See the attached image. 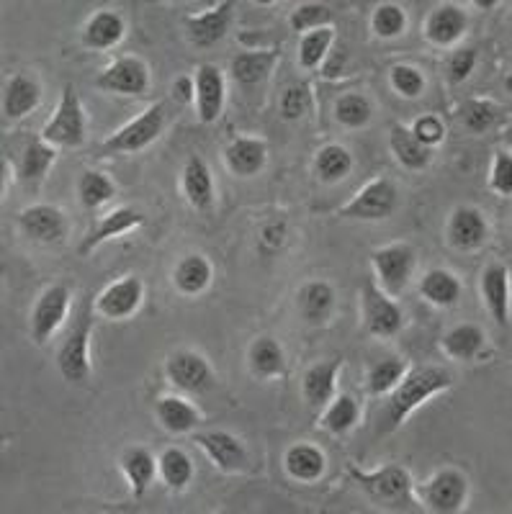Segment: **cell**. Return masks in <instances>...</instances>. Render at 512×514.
Returning <instances> with one entry per match:
<instances>
[{
    "mask_svg": "<svg viewBox=\"0 0 512 514\" xmlns=\"http://www.w3.org/2000/svg\"><path fill=\"white\" fill-rule=\"evenodd\" d=\"M371 26H374L376 36H381V39H394V36L402 34L404 26H407V16H404L402 8L394 6V3H384V6H379L374 11Z\"/></svg>",
    "mask_w": 512,
    "mask_h": 514,
    "instance_id": "7dc6e473",
    "label": "cell"
},
{
    "mask_svg": "<svg viewBox=\"0 0 512 514\" xmlns=\"http://www.w3.org/2000/svg\"><path fill=\"white\" fill-rule=\"evenodd\" d=\"M173 281L178 291L186 296H196L211 283V265L204 255H188L183 257L173 273Z\"/></svg>",
    "mask_w": 512,
    "mask_h": 514,
    "instance_id": "1f68e13d",
    "label": "cell"
},
{
    "mask_svg": "<svg viewBox=\"0 0 512 514\" xmlns=\"http://www.w3.org/2000/svg\"><path fill=\"white\" fill-rule=\"evenodd\" d=\"M312 111V90L309 85L299 83L286 88L284 98H281V116L286 121H299Z\"/></svg>",
    "mask_w": 512,
    "mask_h": 514,
    "instance_id": "c3c4849f",
    "label": "cell"
},
{
    "mask_svg": "<svg viewBox=\"0 0 512 514\" xmlns=\"http://www.w3.org/2000/svg\"><path fill=\"white\" fill-rule=\"evenodd\" d=\"M350 476L366 489V494L376 504H399L407 499L412 489L410 473L399 466H386L376 473H363L358 468H350Z\"/></svg>",
    "mask_w": 512,
    "mask_h": 514,
    "instance_id": "8992f818",
    "label": "cell"
},
{
    "mask_svg": "<svg viewBox=\"0 0 512 514\" xmlns=\"http://www.w3.org/2000/svg\"><path fill=\"white\" fill-rule=\"evenodd\" d=\"M482 293L497 324L505 329L510 327V278H507V268L489 265L482 275Z\"/></svg>",
    "mask_w": 512,
    "mask_h": 514,
    "instance_id": "ffe728a7",
    "label": "cell"
},
{
    "mask_svg": "<svg viewBox=\"0 0 512 514\" xmlns=\"http://www.w3.org/2000/svg\"><path fill=\"white\" fill-rule=\"evenodd\" d=\"M420 293L435 306H453L461 299V283L448 270L435 268L430 273H425V278L420 283Z\"/></svg>",
    "mask_w": 512,
    "mask_h": 514,
    "instance_id": "d6a6232c",
    "label": "cell"
},
{
    "mask_svg": "<svg viewBox=\"0 0 512 514\" xmlns=\"http://www.w3.org/2000/svg\"><path fill=\"white\" fill-rule=\"evenodd\" d=\"M278 60V52H245L232 60V78L240 85H255L268 78Z\"/></svg>",
    "mask_w": 512,
    "mask_h": 514,
    "instance_id": "836d02e7",
    "label": "cell"
},
{
    "mask_svg": "<svg viewBox=\"0 0 512 514\" xmlns=\"http://www.w3.org/2000/svg\"><path fill=\"white\" fill-rule=\"evenodd\" d=\"M371 260H374L376 275L381 278L386 293H392V296L402 293L410 281L412 268H415V250L410 245H389L376 250Z\"/></svg>",
    "mask_w": 512,
    "mask_h": 514,
    "instance_id": "52a82bcc",
    "label": "cell"
},
{
    "mask_svg": "<svg viewBox=\"0 0 512 514\" xmlns=\"http://www.w3.org/2000/svg\"><path fill=\"white\" fill-rule=\"evenodd\" d=\"M55 157V147L44 142V139L26 144V150L19 162V178L24 180V183H37V180H42L44 175H47V170L52 168Z\"/></svg>",
    "mask_w": 512,
    "mask_h": 514,
    "instance_id": "d590c367",
    "label": "cell"
},
{
    "mask_svg": "<svg viewBox=\"0 0 512 514\" xmlns=\"http://www.w3.org/2000/svg\"><path fill=\"white\" fill-rule=\"evenodd\" d=\"M476 6H479V8H492L494 0H476Z\"/></svg>",
    "mask_w": 512,
    "mask_h": 514,
    "instance_id": "6f0895ef",
    "label": "cell"
},
{
    "mask_svg": "<svg viewBox=\"0 0 512 514\" xmlns=\"http://www.w3.org/2000/svg\"><path fill=\"white\" fill-rule=\"evenodd\" d=\"M389 144H392L394 157L399 160V165H404L407 170H422L428 168L430 162V150L422 147L415 139V134L407 129V126H392V137H389Z\"/></svg>",
    "mask_w": 512,
    "mask_h": 514,
    "instance_id": "f546056e",
    "label": "cell"
},
{
    "mask_svg": "<svg viewBox=\"0 0 512 514\" xmlns=\"http://www.w3.org/2000/svg\"><path fill=\"white\" fill-rule=\"evenodd\" d=\"M145 222V216L139 214V211L129 209V206H124V209H116L111 211V214H106L98 224H93L91 232H88V237H85L83 242H80L78 252L80 255H91L93 250H96L98 245H103L106 240H111V237H119V234L129 232V229L139 227V224Z\"/></svg>",
    "mask_w": 512,
    "mask_h": 514,
    "instance_id": "ac0fdd59",
    "label": "cell"
},
{
    "mask_svg": "<svg viewBox=\"0 0 512 514\" xmlns=\"http://www.w3.org/2000/svg\"><path fill=\"white\" fill-rule=\"evenodd\" d=\"M466 31V13L461 11L453 3H443V6L435 8L428 16V24H425V34L433 44L438 47H448L458 39V36Z\"/></svg>",
    "mask_w": 512,
    "mask_h": 514,
    "instance_id": "7402d4cb",
    "label": "cell"
},
{
    "mask_svg": "<svg viewBox=\"0 0 512 514\" xmlns=\"http://www.w3.org/2000/svg\"><path fill=\"white\" fill-rule=\"evenodd\" d=\"M91 327H93V299L85 296L80 304L78 319L67 340L62 342L60 353H57V365L65 381L83 386L91 378V358H88V347H91Z\"/></svg>",
    "mask_w": 512,
    "mask_h": 514,
    "instance_id": "7a4b0ae2",
    "label": "cell"
},
{
    "mask_svg": "<svg viewBox=\"0 0 512 514\" xmlns=\"http://www.w3.org/2000/svg\"><path fill=\"white\" fill-rule=\"evenodd\" d=\"M42 139L52 147H80L85 142V114L73 85H65L62 90L55 119L44 126Z\"/></svg>",
    "mask_w": 512,
    "mask_h": 514,
    "instance_id": "3957f363",
    "label": "cell"
},
{
    "mask_svg": "<svg viewBox=\"0 0 512 514\" xmlns=\"http://www.w3.org/2000/svg\"><path fill=\"white\" fill-rule=\"evenodd\" d=\"M19 227L29 240L44 242V245L60 242L67 232L65 214H62L57 206H49V204L29 206V209L21 211Z\"/></svg>",
    "mask_w": 512,
    "mask_h": 514,
    "instance_id": "8fae6325",
    "label": "cell"
},
{
    "mask_svg": "<svg viewBox=\"0 0 512 514\" xmlns=\"http://www.w3.org/2000/svg\"><path fill=\"white\" fill-rule=\"evenodd\" d=\"M168 378L178 389L191 391V394H201V391L214 386V373H211L209 363L201 355L188 353V350L170 355Z\"/></svg>",
    "mask_w": 512,
    "mask_h": 514,
    "instance_id": "4fadbf2b",
    "label": "cell"
},
{
    "mask_svg": "<svg viewBox=\"0 0 512 514\" xmlns=\"http://www.w3.org/2000/svg\"><path fill=\"white\" fill-rule=\"evenodd\" d=\"M474 65L476 49H458V52L451 54V60H448V80H451V83H464L471 72H474Z\"/></svg>",
    "mask_w": 512,
    "mask_h": 514,
    "instance_id": "816d5d0a",
    "label": "cell"
},
{
    "mask_svg": "<svg viewBox=\"0 0 512 514\" xmlns=\"http://www.w3.org/2000/svg\"><path fill=\"white\" fill-rule=\"evenodd\" d=\"M78 196L83 201V206L98 209V206L109 204L111 198L116 196V186L103 173L88 170V173H83V178L78 183Z\"/></svg>",
    "mask_w": 512,
    "mask_h": 514,
    "instance_id": "ab89813d",
    "label": "cell"
},
{
    "mask_svg": "<svg viewBox=\"0 0 512 514\" xmlns=\"http://www.w3.org/2000/svg\"><path fill=\"white\" fill-rule=\"evenodd\" d=\"M183 193H186L188 204L196 211H206L214 204V180L211 170L201 157H188L186 168H183Z\"/></svg>",
    "mask_w": 512,
    "mask_h": 514,
    "instance_id": "44dd1931",
    "label": "cell"
},
{
    "mask_svg": "<svg viewBox=\"0 0 512 514\" xmlns=\"http://www.w3.org/2000/svg\"><path fill=\"white\" fill-rule=\"evenodd\" d=\"M296 306L309 324H320L330 317L332 306H335V291H332L330 283L312 281L299 291Z\"/></svg>",
    "mask_w": 512,
    "mask_h": 514,
    "instance_id": "484cf974",
    "label": "cell"
},
{
    "mask_svg": "<svg viewBox=\"0 0 512 514\" xmlns=\"http://www.w3.org/2000/svg\"><path fill=\"white\" fill-rule=\"evenodd\" d=\"M332 36L335 34H332L330 26H325V29H314L302 36V44H299V62H302V67H307V70L320 67V62L325 60L327 52H330Z\"/></svg>",
    "mask_w": 512,
    "mask_h": 514,
    "instance_id": "b9f144b4",
    "label": "cell"
},
{
    "mask_svg": "<svg viewBox=\"0 0 512 514\" xmlns=\"http://www.w3.org/2000/svg\"><path fill=\"white\" fill-rule=\"evenodd\" d=\"M451 383L453 376L446 368H440V365H425V368L412 371L410 376L402 378L394 386L392 396H389V401H386L384 409L379 412V432L397 430L404 419L420 407L422 401H428L438 391H446Z\"/></svg>",
    "mask_w": 512,
    "mask_h": 514,
    "instance_id": "6da1fadb",
    "label": "cell"
},
{
    "mask_svg": "<svg viewBox=\"0 0 512 514\" xmlns=\"http://www.w3.org/2000/svg\"><path fill=\"white\" fill-rule=\"evenodd\" d=\"M358 422V404L353 396L348 394H340L338 399L332 401L330 409L325 412V419H322V425H325L327 432L332 435H345L350 427Z\"/></svg>",
    "mask_w": 512,
    "mask_h": 514,
    "instance_id": "60d3db41",
    "label": "cell"
},
{
    "mask_svg": "<svg viewBox=\"0 0 512 514\" xmlns=\"http://www.w3.org/2000/svg\"><path fill=\"white\" fill-rule=\"evenodd\" d=\"M371 103H368L366 96H361V93H348V96H343L338 101V106H335V116H338V121L343 126H350V129H361V126H366L368 121H371Z\"/></svg>",
    "mask_w": 512,
    "mask_h": 514,
    "instance_id": "ee69618b",
    "label": "cell"
},
{
    "mask_svg": "<svg viewBox=\"0 0 512 514\" xmlns=\"http://www.w3.org/2000/svg\"><path fill=\"white\" fill-rule=\"evenodd\" d=\"M422 499H425L428 509H433V512L438 514L458 512L466 499L464 473L453 471V468L440 471L438 476H433V479L425 484V489H422Z\"/></svg>",
    "mask_w": 512,
    "mask_h": 514,
    "instance_id": "7c38bea8",
    "label": "cell"
},
{
    "mask_svg": "<svg viewBox=\"0 0 512 514\" xmlns=\"http://www.w3.org/2000/svg\"><path fill=\"white\" fill-rule=\"evenodd\" d=\"M340 363H343L340 358H330L325 360V363L312 365V368L307 371L302 389H304V399H307L312 407H322V404L332 401V396H335V378H338Z\"/></svg>",
    "mask_w": 512,
    "mask_h": 514,
    "instance_id": "cb8c5ba5",
    "label": "cell"
},
{
    "mask_svg": "<svg viewBox=\"0 0 512 514\" xmlns=\"http://www.w3.org/2000/svg\"><path fill=\"white\" fill-rule=\"evenodd\" d=\"M332 21V11L325 3H302L291 13L289 24L294 31H307V29H325Z\"/></svg>",
    "mask_w": 512,
    "mask_h": 514,
    "instance_id": "bcb514c9",
    "label": "cell"
},
{
    "mask_svg": "<svg viewBox=\"0 0 512 514\" xmlns=\"http://www.w3.org/2000/svg\"><path fill=\"white\" fill-rule=\"evenodd\" d=\"M484 345V332L476 324H458L443 337V350L456 360H471Z\"/></svg>",
    "mask_w": 512,
    "mask_h": 514,
    "instance_id": "8d00e7d4",
    "label": "cell"
},
{
    "mask_svg": "<svg viewBox=\"0 0 512 514\" xmlns=\"http://www.w3.org/2000/svg\"><path fill=\"white\" fill-rule=\"evenodd\" d=\"M343 60H345V57H343V54H335V62H332V65L330 67H327V72H325V75H327V78H335V67H343Z\"/></svg>",
    "mask_w": 512,
    "mask_h": 514,
    "instance_id": "9f6ffc18",
    "label": "cell"
},
{
    "mask_svg": "<svg viewBox=\"0 0 512 514\" xmlns=\"http://www.w3.org/2000/svg\"><path fill=\"white\" fill-rule=\"evenodd\" d=\"M314 170H317V178L325 180V183H338L353 170V157L340 144H327L317 152Z\"/></svg>",
    "mask_w": 512,
    "mask_h": 514,
    "instance_id": "74e56055",
    "label": "cell"
},
{
    "mask_svg": "<svg viewBox=\"0 0 512 514\" xmlns=\"http://www.w3.org/2000/svg\"><path fill=\"white\" fill-rule=\"evenodd\" d=\"M492 188L500 196L512 193V157L507 152H497L492 165Z\"/></svg>",
    "mask_w": 512,
    "mask_h": 514,
    "instance_id": "f5cc1de1",
    "label": "cell"
},
{
    "mask_svg": "<svg viewBox=\"0 0 512 514\" xmlns=\"http://www.w3.org/2000/svg\"><path fill=\"white\" fill-rule=\"evenodd\" d=\"M155 414L165 430L178 432V435H181V432H191L193 427L201 422L199 412L183 399H175V396H165V399L157 401Z\"/></svg>",
    "mask_w": 512,
    "mask_h": 514,
    "instance_id": "4dcf8cb0",
    "label": "cell"
},
{
    "mask_svg": "<svg viewBox=\"0 0 512 514\" xmlns=\"http://www.w3.org/2000/svg\"><path fill=\"white\" fill-rule=\"evenodd\" d=\"M196 103H199V119L204 124H214L224 106V78L219 67L201 65L196 70Z\"/></svg>",
    "mask_w": 512,
    "mask_h": 514,
    "instance_id": "e0dca14e",
    "label": "cell"
},
{
    "mask_svg": "<svg viewBox=\"0 0 512 514\" xmlns=\"http://www.w3.org/2000/svg\"><path fill=\"white\" fill-rule=\"evenodd\" d=\"M121 468L127 473L129 484H132L134 499L145 497V491L150 489L152 479H155V458H152L150 450L139 448V445L127 448L121 455Z\"/></svg>",
    "mask_w": 512,
    "mask_h": 514,
    "instance_id": "83f0119b",
    "label": "cell"
},
{
    "mask_svg": "<svg viewBox=\"0 0 512 514\" xmlns=\"http://www.w3.org/2000/svg\"><path fill=\"white\" fill-rule=\"evenodd\" d=\"M458 119L464 121L469 132H487L489 126L494 124V119H497V106L487 101H466L464 106L458 108Z\"/></svg>",
    "mask_w": 512,
    "mask_h": 514,
    "instance_id": "f6af8a7d",
    "label": "cell"
},
{
    "mask_svg": "<svg viewBox=\"0 0 512 514\" xmlns=\"http://www.w3.org/2000/svg\"><path fill=\"white\" fill-rule=\"evenodd\" d=\"M448 240L456 250H476L487 240V222L471 206H461L453 211L451 222H448Z\"/></svg>",
    "mask_w": 512,
    "mask_h": 514,
    "instance_id": "d6986e66",
    "label": "cell"
},
{
    "mask_svg": "<svg viewBox=\"0 0 512 514\" xmlns=\"http://www.w3.org/2000/svg\"><path fill=\"white\" fill-rule=\"evenodd\" d=\"M98 88L121 96H142L150 88V72L147 65L137 57H121L98 78Z\"/></svg>",
    "mask_w": 512,
    "mask_h": 514,
    "instance_id": "30bf717a",
    "label": "cell"
},
{
    "mask_svg": "<svg viewBox=\"0 0 512 514\" xmlns=\"http://www.w3.org/2000/svg\"><path fill=\"white\" fill-rule=\"evenodd\" d=\"M232 16H235V3H219L217 8L211 11L199 13V16L186 18V31L188 39H191L196 47H211V44L222 42L227 36L229 26H232Z\"/></svg>",
    "mask_w": 512,
    "mask_h": 514,
    "instance_id": "5bb4252c",
    "label": "cell"
},
{
    "mask_svg": "<svg viewBox=\"0 0 512 514\" xmlns=\"http://www.w3.org/2000/svg\"><path fill=\"white\" fill-rule=\"evenodd\" d=\"M284 237H286L284 224H268V227L263 229V242H266L271 250H278V247L284 245Z\"/></svg>",
    "mask_w": 512,
    "mask_h": 514,
    "instance_id": "11a10c76",
    "label": "cell"
},
{
    "mask_svg": "<svg viewBox=\"0 0 512 514\" xmlns=\"http://www.w3.org/2000/svg\"><path fill=\"white\" fill-rule=\"evenodd\" d=\"M157 468H160V476H163L165 484L175 491H181L183 486L191 484L193 479V463L181 448L165 450V453L160 455V461H157Z\"/></svg>",
    "mask_w": 512,
    "mask_h": 514,
    "instance_id": "f35d334b",
    "label": "cell"
},
{
    "mask_svg": "<svg viewBox=\"0 0 512 514\" xmlns=\"http://www.w3.org/2000/svg\"><path fill=\"white\" fill-rule=\"evenodd\" d=\"M404 371H407L404 360H399V358L379 360V363L371 368V373H368V389H371V394H376V396L386 394V391H392L394 386L402 381Z\"/></svg>",
    "mask_w": 512,
    "mask_h": 514,
    "instance_id": "7bdbcfd3",
    "label": "cell"
},
{
    "mask_svg": "<svg viewBox=\"0 0 512 514\" xmlns=\"http://www.w3.org/2000/svg\"><path fill=\"white\" fill-rule=\"evenodd\" d=\"M363 319L366 329L376 337H392L402 329V311L394 301H389L374 281H366L363 286Z\"/></svg>",
    "mask_w": 512,
    "mask_h": 514,
    "instance_id": "ba28073f",
    "label": "cell"
},
{
    "mask_svg": "<svg viewBox=\"0 0 512 514\" xmlns=\"http://www.w3.org/2000/svg\"><path fill=\"white\" fill-rule=\"evenodd\" d=\"M224 160H227V168L232 173L250 178L266 165V144L258 142V139H235L224 150Z\"/></svg>",
    "mask_w": 512,
    "mask_h": 514,
    "instance_id": "d4e9b609",
    "label": "cell"
},
{
    "mask_svg": "<svg viewBox=\"0 0 512 514\" xmlns=\"http://www.w3.org/2000/svg\"><path fill=\"white\" fill-rule=\"evenodd\" d=\"M250 371L260 378H271L284 371V350L271 337H260L250 345Z\"/></svg>",
    "mask_w": 512,
    "mask_h": 514,
    "instance_id": "e575fe53",
    "label": "cell"
},
{
    "mask_svg": "<svg viewBox=\"0 0 512 514\" xmlns=\"http://www.w3.org/2000/svg\"><path fill=\"white\" fill-rule=\"evenodd\" d=\"M173 98L178 103H191L193 98H196V83H193V78H178L173 83Z\"/></svg>",
    "mask_w": 512,
    "mask_h": 514,
    "instance_id": "db71d44e",
    "label": "cell"
},
{
    "mask_svg": "<svg viewBox=\"0 0 512 514\" xmlns=\"http://www.w3.org/2000/svg\"><path fill=\"white\" fill-rule=\"evenodd\" d=\"M412 134H415L417 142L422 144V147H435L438 142H443V137H446V126H443V121L438 119V116H420V119L412 124L410 129Z\"/></svg>",
    "mask_w": 512,
    "mask_h": 514,
    "instance_id": "f907efd6",
    "label": "cell"
},
{
    "mask_svg": "<svg viewBox=\"0 0 512 514\" xmlns=\"http://www.w3.org/2000/svg\"><path fill=\"white\" fill-rule=\"evenodd\" d=\"M165 124V103H157V106L147 108L145 114L134 119L132 124H127L124 129L114 134L111 139H106L103 150L106 152H139L145 150L147 144L155 142L163 132Z\"/></svg>",
    "mask_w": 512,
    "mask_h": 514,
    "instance_id": "277c9868",
    "label": "cell"
},
{
    "mask_svg": "<svg viewBox=\"0 0 512 514\" xmlns=\"http://www.w3.org/2000/svg\"><path fill=\"white\" fill-rule=\"evenodd\" d=\"M193 443H199V448L209 455L214 466L222 471H242L247 466V453L245 445L229 432H204V435L193 437Z\"/></svg>",
    "mask_w": 512,
    "mask_h": 514,
    "instance_id": "9a60e30c",
    "label": "cell"
},
{
    "mask_svg": "<svg viewBox=\"0 0 512 514\" xmlns=\"http://www.w3.org/2000/svg\"><path fill=\"white\" fill-rule=\"evenodd\" d=\"M142 293H145V288H142V281H139V278H124V281L106 288V291L98 296L96 306L103 317L127 319L129 314H134V311L139 309V304H142Z\"/></svg>",
    "mask_w": 512,
    "mask_h": 514,
    "instance_id": "2e32d148",
    "label": "cell"
},
{
    "mask_svg": "<svg viewBox=\"0 0 512 514\" xmlns=\"http://www.w3.org/2000/svg\"><path fill=\"white\" fill-rule=\"evenodd\" d=\"M124 36V18L114 11H98L83 31V44L91 49L116 47Z\"/></svg>",
    "mask_w": 512,
    "mask_h": 514,
    "instance_id": "4316f807",
    "label": "cell"
},
{
    "mask_svg": "<svg viewBox=\"0 0 512 514\" xmlns=\"http://www.w3.org/2000/svg\"><path fill=\"white\" fill-rule=\"evenodd\" d=\"M39 98H42V90L37 80L29 75H13L3 93V114L11 121L21 119L39 106Z\"/></svg>",
    "mask_w": 512,
    "mask_h": 514,
    "instance_id": "603a6c76",
    "label": "cell"
},
{
    "mask_svg": "<svg viewBox=\"0 0 512 514\" xmlns=\"http://www.w3.org/2000/svg\"><path fill=\"white\" fill-rule=\"evenodd\" d=\"M67 306H70V291L65 286H52L42 293V299L31 311V337L37 345H44L55 335V329L65 319Z\"/></svg>",
    "mask_w": 512,
    "mask_h": 514,
    "instance_id": "9c48e42d",
    "label": "cell"
},
{
    "mask_svg": "<svg viewBox=\"0 0 512 514\" xmlns=\"http://www.w3.org/2000/svg\"><path fill=\"white\" fill-rule=\"evenodd\" d=\"M397 209V188H394L392 180H374L368 183L361 193H358L343 211L340 216L343 219H363V222H379V219H386Z\"/></svg>",
    "mask_w": 512,
    "mask_h": 514,
    "instance_id": "5b68a950",
    "label": "cell"
},
{
    "mask_svg": "<svg viewBox=\"0 0 512 514\" xmlns=\"http://www.w3.org/2000/svg\"><path fill=\"white\" fill-rule=\"evenodd\" d=\"M286 471L296 481H317L325 473V455L314 445L299 443L286 450Z\"/></svg>",
    "mask_w": 512,
    "mask_h": 514,
    "instance_id": "f1b7e54d",
    "label": "cell"
},
{
    "mask_svg": "<svg viewBox=\"0 0 512 514\" xmlns=\"http://www.w3.org/2000/svg\"><path fill=\"white\" fill-rule=\"evenodd\" d=\"M392 88L404 98H417L425 90V80L420 72L410 65L392 67Z\"/></svg>",
    "mask_w": 512,
    "mask_h": 514,
    "instance_id": "681fc988",
    "label": "cell"
}]
</instances>
